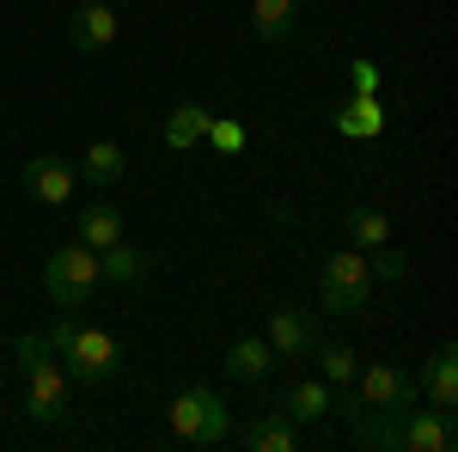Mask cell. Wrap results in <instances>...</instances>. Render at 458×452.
<instances>
[{"label":"cell","mask_w":458,"mask_h":452,"mask_svg":"<svg viewBox=\"0 0 458 452\" xmlns=\"http://www.w3.org/2000/svg\"><path fill=\"white\" fill-rule=\"evenodd\" d=\"M43 337L55 348V361L68 367V380H80V385H105V380L123 373V343H116L110 330H98V324L62 318V324H49Z\"/></svg>","instance_id":"cell-1"},{"label":"cell","mask_w":458,"mask_h":452,"mask_svg":"<svg viewBox=\"0 0 458 452\" xmlns=\"http://www.w3.org/2000/svg\"><path fill=\"white\" fill-rule=\"evenodd\" d=\"M19 367H25V410H31L37 422H62L68 416L73 380H68V367L55 361V348H49L43 330H25V337H19Z\"/></svg>","instance_id":"cell-2"},{"label":"cell","mask_w":458,"mask_h":452,"mask_svg":"<svg viewBox=\"0 0 458 452\" xmlns=\"http://www.w3.org/2000/svg\"><path fill=\"white\" fill-rule=\"evenodd\" d=\"M43 287H49V300L62 306V312H86L92 300H98V251L92 244H62L49 263H43Z\"/></svg>","instance_id":"cell-3"},{"label":"cell","mask_w":458,"mask_h":452,"mask_svg":"<svg viewBox=\"0 0 458 452\" xmlns=\"http://www.w3.org/2000/svg\"><path fill=\"white\" fill-rule=\"evenodd\" d=\"M318 294H324V312L336 318H360L373 300V269H367V251H336L324 257L318 269Z\"/></svg>","instance_id":"cell-4"},{"label":"cell","mask_w":458,"mask_h":452,"mask_svg":"<svg viewBox=\"0 0 458 452\" xmlns=\"http://www.w3.org/2000/svg\"><path fill=\"white\" fill-rule=\"evenodd\" d=\"M172 434L183 447H226V434H233V416H226V404H220V391L214 385H190L183 397L172 404Z\"/></svg>","instance_id":"cell-5"},{"label":"cell","mask_w":458,"mask_h":452,"mask_svg":"<svg viewBox=\"0 0 458 452\" xmlns=\"http://www.w3.org/2000/svg\"><path fill=\"white\" fill-rule=\"evenodd\" d=\"M453 447H458L453 410H416V404L397 410V452H453Z\"/></svg>","instance_id":"cell-6"},{"label":"cell","mask_w":458,"mask_h":452,"mask_svg":"<svg viewBox=\"0 0 458 452\" xmlns=\"http://www.w3.org/2000/svg\"><path fill=\"white\" fill-rule=\"evenodd\" d=\"M354 391H360V404H367V410H403V404H422V391H416V373H403V367H386V361L360 367V373H354Z\"/></svg>","instance_id":"cell-7"},{"label":"cell","mask_w":458,"mask_h":452,"mask_svg":"<svg viewBox=\"0 0 458 452\" xmlns=\"http://www.w3.org/2000/svg\"><path fill=\"white\" fill-rule=\"evenodd\" d=\"M73 166L68 159H55V153H37L31 166H25V172H19V190H25V196H31V202H43V209H68L73 202Z\"/></svg>","instance_id":"cell-8"},{"label":"cell","mask_w":458,"mask_h":452,"mask_svg":"<svg viewBox=\"0 0 458 452\" xmlns=\"http://www.w3.org/2000/svg\"><path fill=\"white\" fill-rule=\"evenodd\" d=\"M263 343L276 348V354H312L324 337H318V318L300 312V306H276L269 324H263Z\"/></svg>","instance_id":"cell-9"},{"label":"cell","mask_w":458,"mask_h":452,"mask_svg":"<svg viewBox=\"0 0 458 452\" xmlns=\"http://www.w3.org/2000/svg\"><path fill=\"white\" fill-rule=\"evenodd\" d=\"M116 31H123V19H116V6L110 0H92V6H73L68 13V43L73 49H110L116 43Z\"/></svg>","instance_id":"cell-10"},{"label":"cell","mask_w":458,"mask_h":452,"mask_svg":"<svg viewBox=\"0 0 458 452\" xmlns=\"http://www.w3.org/2000/svg\"><path fill=\"white\" fill-rule=\"evenodd\" d=\"M453 361H458L453 348H440V354L422 367V380H416V391H422L434 410H458V367Z\"/></svg>","instance_id":"cell-11"},{"label":"cell","mask_w":458,"mask_h":452,"mask_svg":"<svg viewBox=\"0 0 458 452\" xmlns=\"http://www.w3.org/2000/svg\"><path fill=\"white\" fill-rule=\"evenodd\" d=\"M336 129L349 141H367L386 129V110H379V92H349L343 98V110H336Z\"/></svg>","instance_id":"cell-12"},{"label":"cell","mask_w":458,"mask_h":452,"mask_svg":"<svg viewBox=\"0 0 458 452\" xmlns=\"http://www.w3.org/2000/svg\"><path fill=\"white\" fill-rule=\"evenodd\" d=\"M282 416L287 422H324L330 416V385L324 380H293L282 391Z\"/></svg>","instance_id":"cell-13"},{"label":"cell","mask_w":458,"mask_h":452,"mask_svg":"<svg viewBox=\"0 0 458 452\" xmlns=\"http://www.w3.org/2000/svg\"><path fill=\"white\" fill-rule=\"evenodd\" d=\"M250 25L263 43H287L300 25V0H250Z\"/></svg>","instance_id":"cell-14"},{"label":"cell","mask_w":458,"mask_h":452,"mask_svg":"<svg viewBox=\"0 0 458 452\" xmlns=\"http://www.w3.org/2000/svg\"><path fill=\"white\" fill-rule=\"evenodd\" d=\"M269 367H276V348L263 343V337H239V343L226 348V373H233V380L257 385L263 373H269Z\"/></svg>","instance_id":"cell-15"},{"label":"cell","mask_w":458,"mask_h":452,"mask_svg":"<svg viewBox=\"0 0 458 452\" xmlns=\"http://www.w3.org/2000/svg\"><path fill=\"white\" fill-rule=\"evenodd\" d=\"M159 135H165V147H172V153L202 147V135H208V110H202V105H177L172 116H165V129H159Z\"/></svg>","instance_id":"cell-16"},{"label":"cell","mask_w":458,"mask_h":452,"mask_svg":"<svg viewBox=\"0 0 458 452\" xmlns=\"http://www.w3.org/2000/svg\"><path fill=\"white\" fill-rule=\"evenodd\" d=\"M123 172H129L123 141H92V147H86V159H80V177H86V183H116Z\"/></svg>","instance_id":"cell-17"},{"label":"cell","mask_w":458,"mask_h":452,"mask_svg":"<svg viewBox=\"0 0 458 452\" xmlns=\"http://www.w3.org/2000/svg\"><path fill=\"white\" fill-rule=\"evenodd\" d=\"M98 276L105 281H116V287H129V281H147V257L141 251H135V244H105V251H98Z\"/></svg>","instance_id":"cell-18"},{"label":"cell","mask_w":458,"mask_h":452,"mask_svg":"<svg viewBox=\"0 0 458 452\" xmlns=\"http://www.w3.org/2000/svg\"><path fill=\"white\" fill-rule=\"evenodd\" d=\"M123 239V214L110 209V202H92V209H80V244H92V251H105V244Z\"/></svg>","instance_id":"cell-19"},{"label":"cell","mask_w":458,"mask_h":452,"mask_svg":"<svg viewBox=\"0 0 458 452\" xmlns=\"http://www.w3.org/2000/svg\"><path fill=\"white\" fill-rule=\"evenodd\" d=\"M245 447L250 452H293V447H300V434H293V422L276 410V416H263V422H250V428H245Z\"/></svg>","instance_id":"cell-20"},{"label":"cell","mask_w":458,"mask_h":452,"mask_svg":"<svg viewBox=\"0 0 458 452\" xmlns=\"http://www.w3.org/2000/svg\"><path fill=\"white\" fill-rule=\"evenodd\" d=\"M343 233L354 239V251H379V244L391 239V220L379 209H349L343 214Z\"/></svg>","instance_id":"cell-21"},{"label":"cell","mask_w":458,"mask_h":452,"mask_svg":"<svg viewBox=\"0 0 458 452\" xmlns=\"http://www.w3.org/2000/svg\"><path fill=\"white\" fill-rule=\"evenodd\" d=\"M312 354L324 361V385H354V373H360V354H354L349 343H318Z\"/></svg>","instance_id":"cell-22"},{"label":"cell","mask_w":458,"mask_h":452,"mask_svg":"<svg viewBox=\"0 0 458 452\" xmlns=\"http://www.w3.org/2000/svg\"><path fill=\"white\" fill-rule=\"evenodd\" d=\"M214 147V153H245L250 135H245V123H226V116H208V135H202Z\"/></svg>","instance_id":"cell-23"},{"label":"cell","mask_w":458,"mask_h":452,"mask_svg":"<svg viewBox=\"0 0 458 452\" xmlns=\"http://www.w3.org/2000/svg\"><path fill=\"white\" fill-rule=\"evenodd\" d=\"M367 269H373L379 281H410V257L391 251V244H379V251H367Z\"/></svg>","instance_id":"cell-24"},{"label":"cell","mask_w":458,"mask_h":452,"mask_svg":"<svg viewBox=\"0 0 458 452\" xmlns=\"http://www.w3.org/2000/svg\"><path fill=\"white\" fill-rule=\"evenodd\" d=\"M379 80H386V73L373 68V62H349V86L354 92H379Z\"/></svg>","instance_id":"cell-25"},{"label":"cell","mask_w":458,"mask_h":452,"mask_svg":"<svg viewBox=\"0 0 458 452\" xmlns=\"http://www.w3.org/2000/svg\"><path fill=\"white\" fill-rule=\"evenodd\" d=\"M110 6H135V0H110Z\"/></svg>","instance_id":"cell-26"}]
</instances>
